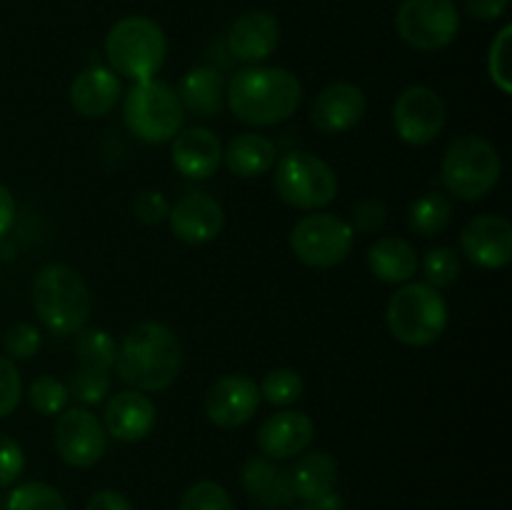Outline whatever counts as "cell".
Here are the masks:
<instances>
[{
    "label": "cell",
    "instance_id": "7a4b0ae2",
    "mask_svg": "<svg viewBox=\"0 0 512 510\" xmlns=\"http://www.w3.org/2000/svg\"><path fill=\"white\" fill-rule=\"evenodd\" d=\"M230 110L240 123L268 128L288 120L303 100L298 75L270 65H245L225 90Z\"/></svg>",
    "mask_w": 512,
    "mask_h": 510
},
{
    "label": "cell",
    "instance_id": "30bf717a",
    "mask_svg": "<svg viewBox=\"0 0 512 510\" xmlns=\"http://www.w3.org/2000/svg\"><path fill=\"white\" fill-rule=\"evenodd\" d=\"M398 35L415 50H443L458 38L460 13L453 0H403L395 15Z\"/></svg>",
    "mask_w": 512,
    "mask_h": 510
},
{
    "label": "cell",
    "instance_id": "3957f363",
    "mask_svg": "<svg viewBox=\"0 0 512 510\" xmlns=\"http://www.w3.org/2000/svg\"><path fill=\"white\" fill-rule=\"evenodd\" d=\"M33 308L40 323L55 335H75L85 328L93 298L73 265H45L33 283Z\"/></svg>",
    "mask_w": 512,
    "mask_h": 510
},
{
    "label": "cell",
    "instance_id": "52a82bcc",
    "mask_svg": "<svg viewBox=\"0 0 512 510\" xmlns=\"http://www.w3.org/2000/svg\"><path fill=\"white\" fill-rule=\"evenodd\" d=\"M123 120L130 133L150 145L173 140L183 130L185 110L178 93L163 80H143L128 90L123 103Z\"/></svg>",
    "mask_w": 512,
    "mask_h": 510
},
{
    "label": "cell",
    "instance_id": "836d02e7",
    "mask_svg": "<svg viewBox=\"0 0 512 510\" xmlns=\"http://www.w3.org/2000/svg\"><path fill=\"white\" fill-rule=\"evenodd\" d=\"M110 393V378L108 373H98V370L78 368L73 375H70L68 383V395H73L78 403H83L85 408L88 405L103 403L105 395Z\"/></svg>",
    "mask_w": 512,
    "mask_h": 510
},
{
    "label": "cell",
    "instance_id": "cb8c5ba5",
    "mask_svg": "<svg viewBox=\"0 0 512 510\" xmlns=\"http://www.w3.org/2000/svg\"><path fill=\"white\" fill-rule=\"evenodd\" d=\"M175 93L183 103V110H190L198 118H215L225 105V80L220 70L200 65L183 75Z\"/></svg>",
    "mask_w": 512,
    "mask_h": 510
},
{
    "label": "cell",
    "instance_id": "4316f807",
    "mask_svg": "<svg viewBox=\"0 0 512 510\" xmlns=\"http://www.w3.org/2000/svg\"><path fill=\"white\" fill-rule=\"evenodd\" d=\"M453 220V200L443 193H425L410 205L408 225L413 233L423 235V238H433V235L443 233Z\"/></svg>",
    "mask_w": 512,
    "mask_h": 510
},
{
    "label": "cell",
    "instance_id": "9c48e42d",
    "mask_svg": "<svg viewBox=\"0 0 512 510\" xmlns=\"http://www.w3.org/2000/svg\"><path fill=\"white\" fill-rule=\"evenodd\" d=\"M355 233L348 220L333 213L305 215L290 233V248L295 258L308 268L328 270L343 263L353 250Z\"/></svg>",
    "mask_w": 512,
    "mask_h": 510
},
{
    "label": "cell",
    "instance_id": "7402d4cb",
    "mask_svg": "<svg viewBox=\"0 0 512 510\" xmlns=\"http://www.w3.org/2000/svg\"><path fill=\"white\" fill-rule=\"evenodd\" d=\"M123 85L110 68L90 65L70 85V105L83 118H103L118 103Z\"/></svg>",
    "mask_w": 512,
    "mask_h": 510
},
{
    "label": "cell",
    "instance_id": "8fae6325",
    "mask_svg": "<svg viewBox=\"0 0 512 510\" xmlns=\"http://www.w3.org/2000/svg\"><path fill=\"white\" fill-rule=\"evenodd\" d=\"M448 110L443 98L428 85H410L395 98L393 128L413 148L430 145L445 128Z\"/></svg>",
    "mask_w": 512,
    "mask_h": 510
},
{
    "label": "cell",
    "instance_id": "8d00e7d4",
    "mask_svg": "<svg viewBox=\"0 0 512 510\" xmlns=\"http://www.w3.org/2000/svg\"><path fill=\"white\" fill-rule=\"evenodd\" d=\"M20 398H23V380H20L18 368L13 360L0 355V420L13 415Z\"/></svg>",
    "mask_w": 512,
    "mask_h": 510
},
{
    "label": "cell",
    "instance_id": "60d3db41",
    "mask_svg": "<svg viewBox=\"0 0 512 510\" xmlns=\"http://www.w3.org/2000/svg\"><path fill=\"white\" fill-rule=\"evenodd\" d=\"M510 0H463V8L475 20H498L508 10Z\"/></svg>",
    "mask_w": 512,
    "mask_h": 510
},
{
    "label": "cell",
    "instance_id": "484cf974",
    "mask_svg": "<svg viewBox=\"0 0 512 510\" xmlns=\"http://www.w3.org/2000/svg\"><path fill=\"white\" fill-rule=\"evenodd\" d=\"M290 480H293L295 498H303L305 503H315V500L335 493L338 463L325 450H313V453H305L295 463V468L290 470Z\"/></svg>",
    "mask_w": 512,
    "mask_h": 510
},
{
    "label": "cell",
    "instance_id": "d6a6232c",
    "mask_svg": "<svg viewBox=\"0 0 512 510\" xmlns=\"http://www.w3.org/2000/svg\"><path fill=\"white\" fill-rule=\"evenodd\" d=\"M180 510H235L228 490L213 480H200L190 485L180 498Z\"/></svg>",
    "mask_w": 512,
    "mask_h": 510
},
{
    "label": "cell",
    "instance_id": "ac0fdd59",
    "mask_svg": "<svg viewBox=\"0 0 512 510\" xmlns=\"http://www.w3.org/2000/svg\"><path fill=\"white\" fill-rule=\"evenodd\" d=\"M105 433L120 443H138L155 428V405L140 390H120L105 403Z\"/></svg>",
    "mask_w": 512,
    "mask_h": 510
},
{
    "label": "cell",
    "instance_id": "f35d334b",
    "mask_svg": "<svg viewBox=\"0 0 512 510\" xmlns=\"http://www.w3.org/2000/svg\"><path fill=\"white\" fill-rule=\"evenodd\" d=\"M133 213L140 223L145 225H158L163 220H168L170 203L160 190H143V193L135 198Z\"/></svg>",
    "mask_w": 512,
    "mask_h": 510
},
{
    "label": "cell",
    "instance_id": "1f68e13d",
    "mask_svg": "<svg viewBox=\"0 0 512 510\" xmlns=\"http://www.w3.org/2000/svg\"><path fill=\"white\" fill-rule=\"evenodd\" d=\"M68 385L53 375H40L30 383L28 403L38 410L40 415H60L68 408Z\"/></svg>",
    "mask_w": 512,
    "mask_h": 510
},
{
    "label": "cell",
    "instance_id": "d6986e66",
    "mask_svg": "<svg viewBox=\"0 0 512 510\" xmlns=\"http://www.w3.org/2000/svg\"><path fill=\"white\" fill-rule=\"evenodd\" d=\"M280 43V23L268 10H248L228 30V48L248 65L263 63Z\"/></svg>",
    "mask_w": 512,
    "mask_h": 510
},
{
    "label": "cell",
    "instance_id": "e575fe53",
    "mask_svg": "<svg viewBox=\"0 0 512 510\" xmlns=\"http://www.w3.org/2000/svg\"><path fill=\"white\" fill-rule=\"evenodd\" d=\"M510 38L512 28L505 25L498 35H495L493 45H490L488 53V70L493 83L498 85L500 93L510 95L512 93V75H510Z\"/></svg>",
    "mask_w": 512,
    "mask_h": 510
},
{
    "label": "cell",
    "instance_id": "4dcf8cb0",
    "mask_svg": "<svg viewBox=\"0 0 512 510\" xmlns=\"http://www.w3.org/2000/svg\"><path fill=\"white\" fill-rule=\"evenodd\" d=\"M460 273H463V263H460V255L455 253L450 245H438V248L425 253L423 258L425 283L433 285L435 290L450 288L453 283H458Z\"/></svg>",
    "mask_w": 512,
    "mask_h": 510
},
{
    "label": "cell",
    "instance_id": "5b68a950",
    "mask_svg": "<svg viewBox=\"0 0 512 510\" xmlns=\"http://www.w3.org/2000/svg\"><path fill=\"white\" fill-rule=\"evenodd\" d=\"M385 323L398 343L425 348L448 328V303L433 285L408 280L388 300Z\"/></svg>",
    "mask_w": 512,
    "mask_h": 510
},
{
    "label": "cell",
    "instance_id": "8992f818",
    "mask_svg": "<svg viewBox=\"0 0 512 510\" xmlns=\"http://www.w3.org/2000/svg\"><path fill=\"white\" fill-rule=\"evenodd\" d=\"M503 173L498 148L480 135L453 140L440 163V180L458 200H480L490 195Z\"/></svg>",
    "mask_w": 512,
    "mask_h": 510
},
{
    "label": "cell",
    "instance_id": "d4e9b609",
    "mask_svg": "<svg viewBox=\"0 0 512 510\" xmlns=\"http://www.w3.org/2000/svg\"><path fill=\"white\" fill-rule=\"evenodd\" d=\"M223 160L228 170L240 178H260L278 160V148L268 135L240 133L225 145Z\"/></svg>",
    "mask_w": 512,
    "mask_h": 510
},
{
    "label": "cell",
    "instance_id": "6da1fadb",
    "mask_svg": "<svg viewBox=\"0 0 512 510\" xmlns=\"http://www.w3.org/2000/svg\"><path fill=\"white\" fill-rule=\"evenodd\" d=\"M115 368L120 380L133 390L158 393L178 380L183 368V345L170 325L145 320L125 335Z\"/></svg>",
    "mask_w": 512,
    "mask_h": 510
},
{
    "label": "cell",
    "instance_id": "74e56055",
    "mask_svg": "<svg viewBox=\"0 0 512 510\" xmlns=\"http://www.w3.org/2000/svg\"><path fill=\"white\" fill-rule=\"evenodd\" d=\"M385 220H388L385 205L375 198H365L353 205L350 228H353V233H378V230H383Z\"/></svg>",
    "mask_w": 512,
    "mask_h": 510
},
{
    "label": "cell",
    "instance_id": "e0dca14e",
    "mask_svg": "<svg viewBox=\"0 0 512 510\" xmlns=\"http://www.w3.org/2000/svg\"><path fill=\"white\" fill-rule=\"evenodd\" d=\"M315 438L313 418L303 410H280L258 428V448L270 460H290L303 455Z\"/></svg>",
    "mask_w": 512,
    "mask_h": 510
},
{
    "label": "cell",
    "instance_id": "5bb4252c",
    "mask_svg": "<svg viewBox=\"0 0 512 510\" xmlns=\"http://www.w3.org/2000/svg\"><path fill=\"white\" fill-rule=\"evenodd\" d=\"M460 245L470 263L500 270L512 260V223L503 215H478L460 233Z\"/></svg>",
    "mask_w": 512,
    "mask_h": 510
},
{
    "label": "cell",
    "instance_id": "ab89813d",
    "mask_svg": "<svg viewBox=\"0 0 512 510\" xmlns=\"http://www.w3.org/2000/svg\"><path fill=\"white\" fill-rule=\"evenodd\" d=\"M25 453L13 438L0 433V488L13 485L23 475Z\"/></svg>",
    "mask_w": 512,
    "mask_h": 510
},
{
    "label": "cell",
    "instance_id": "277c9868",
    "mask_svg": "<svg viewBox=\"0 0 512 510\" xmlns=\"http://www.w3.org/2000/svg\"><path fill=\"white\" fill-rule=\"evenodd\" d=\"M168 55V38L155 20L128 15L105 35V58L115 75L143 83L158 75Z\"/></svg>",
    "mask_w": 512,
    "mask_h": 510
},
{
    "label": "cell",
    "instance_id": "ee69618b",
    "mask_svg": "<svg viewBox=\"0 0 512 510\" xmlns=\"http://www.w3.org/2000/svg\"><path fill=\"white\" fill-rule=\"evenodd\" d=\"M298 510H320V505L318 503H305V505H300Z\"/></svg>",
    "mask_w": 512,
    "mask_h": 510
},
{
    "label": "cell",
    "instance_id": "d590c367",
    "mask_svg": "<svg viewBox=\"0 0 512 510\" xmlns=\"http://www.w3.org/2000/svg\"><path fill=\"white\" fill-rule=\"evenodd\" d=\"M40 343H43V335H40V330L33 323H15L3 335L5 355L10 360L33 358V355H38Z\"/></svg>",
    "mask_w": 512,
    "mask_h": 510
},
{
    "label": "cell",
    "instance_id": "b9f144b4",
    "mask_svg": "<svg viewBox=\"0 0 512 510\" xmlns=\"http://www.w3.org/2000/svg\"><path fill=\"white\" fill-rule=\"evenodd\" d=\"M85 510H135L133 503L118 490H100L88 500Z\"/></svg>",
    "mask_w": 512,
    "mask_h": 510
},
{
    "label": "cell",
    "instance_id": "ba28073f",
    "mask_svg": "<svg viewBox=\"0 0 512 510\" xmlns=\"http://www.w3.org/2000/svg\"><path fill=\"white\" fill-rule=\"evenodd\" d=\"M275 188L293 208L320 210L338 195V175L318 155L290 150L275 165Z\"/></svg>",
    "mask_w": 512,
    "mask_h": 510
},
{
    "label": "cell",
    "instance_id": "603a6c76",
    "mask_svg": "<svg viewBox=\"0 0 512 510\" xmlns=\"http://www.w3.org/2000/svg\"><path fill=\"white\" fill-rule=\"evenodd\" d=\"M368 268L378 280L388 285H403L413 280L418 270V253L413 243L398 235H385L378 238L368 250Z\"/></svg>",
    "mask_w": 512,
    "mask_h": 510
},
{
    "label": "cell",
    "instance_id": "2e32d148",
    "mask_svg": "<svg viewBox=\"0 0 512 510\" xmlns=\"http://www.w3.org/2000/svg\"><path fill=\"white\" fill-rule=\"evenodd\" d=\"M170 230L180 243L205 245L220 235L225 225V210L205 193H188L170 208Z\"/></svg>",
    "mask_w": 512,
    "mask_h": 510
},
{
    "label": "cell",
    "instance_id": "ffe728a7",
    "mask_svg": "<svg viewBox=\"0 0 512 510\" xmlns=\"http://www.w3.org/2000/svg\"><path fill=\"white\" fill-rule=\"evenodd\" d=\"M173 165L190 180L210 178L223 163V143L203 125L180 130L173 138Z\"/></svg>",
    "mask_w": 512,
    "mask_h": 510
},
{
    "label": "cell",
    "instance_id": "9a60e30c",
    "mask_svg": "<svg viewBox=\"0 0 512 510\" xmlns=\"http://www.w3.org/2000/svg\"><path fill=\"white\" fill-rule=\"evenodd\" d=\"M368 100L365 93L355 83H340L325 85L318 95H315L313 105H310V123L320 130V133L338 135L348 133L350 128L363 120Z\"/></svg>",
    "mask_w": 512,
    "mask_h": 510
},
{
    "label": "cell",
    "instance_id": "7bdbcfd3",
    "mask_svg": "<svg viewBox=\"0 0 512 510\" xmlns=\"http://www.w3.org/2000/svg\"><path fill=\"white\" fill-rule=\"evenodd\" d=\"M15 223V198L3 183H0V240L10 233Z\"/></svg>",
    "mask_w": 512,
    "mask_h": 510
},
{
    "label": "cell",
    "instance_id": "f546056e",
    "mask_svg": "<svg viewBox=\"0 0 512 510\" xmlns=\"http://www.w3.org/2000/svg\"><path fill=\"white\" fill-rule=\"evenodd\" d=\"M260 400L278 408H288V405L298 403L305 393V383L300 378L298 370L293 368H275L270 370L260 385Z\"/></svg>",
    "mask_w": 512,
    "mask_h": 510
},
{
    "label": "cell",
    "instance_id": "7c38bea8",
    "mask_svg": "<svg viewBox=\"0 0 512 510\" xmlns=\"http://www.w3.org/2000/svg\"><path fill=\"white\" fill-rule=\"evenodd\" d=\"M53 443L60 458L73 468H93L108 448L103 423L88 408H65L55 420Z\"/></svg>",
    "mask_w": 512,
    "mask_h": 510
},
{
    "label": "cell",
    "instance_id": "83f0119b",
    "mask_svg": "<svg viewBox=\"0 0 512 510\" xmlns=\"http://www.w3.org/2000/svg\"><path fill=\"white\" fill-rule=\"evenodd\" d=\"M75 338V355H78L80 368L98 370V373H110L118 358V343L113 335L100 328L78 330Z\"/></svg>",
    "mask_w": 512,
    "mask_h": 510
},
{
    "label": "cell",
    "instance_id": "f6af8a7d",
    "mask_svg": "<svg viewBox=\"0 0 512 510\" xmlns=\"http://www.w3.org/2000/svg\"><path fill=\"white\" fill-rule=\"evenodd\" d=\"M0 510H5V503H3V498H0Z\"/></svg>",
    "mask_w": 512,
    "mask_h": 510
},
{
    "label": "cell",
    "instance_id": "4fadbf2b",
    "mask_svg": "<svg viewBox=\"0 0 512 510\" xmlns=\"http://www.w3.org/2000/svg\"><path fill=\"white\" fill-rule=\"evenodd\" d=\"M260 405V390L248 375H223L205 393V415L218 428H240L255 415Z\"/></svg>",
    "mask_w": 512,
    "mask_h": 510
},
{
    "label": "cell",
    "instance_id": "44dd1931",
    "mask_svg": "<svg viewBox=\"0 0 512 510\" xmlns=\"http://www.w3.org/2000/svg\"><path fill=\"white\" fill-rule=\"evenodd\" d=\"M243 488L248 498L263 510H285L293 505L295 490L290 470L280 468L275 460L258 455L243 468Z\"/></svg>",
    "mask_w": 512,
    "mask_h": 510
},
{
    "label": "cell",
    "instance_id": "f1b7e54d",
    "mask_svg": "<svg viewBox=\"0 0 512 510\" xmlns=\"http://www.w3.org/2000/svg\"><path fill=\"white\" fill-rule=\"evenodd\" d=\"M5 510H68L63 493L40 480L15 485L5 500Z\"/></svg>",
    "mask_w": 512,
    "mask_h": 510
}]
</instances>
